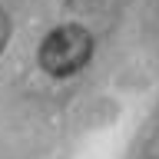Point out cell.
<instances>
[{
	"label": "cell",
	"instance_id": "obj_1",
	"mask_svg": "<svg viewBox=\"0 0 159 159\" xmlns=\"http://www.w3.org/2000/svg\"><path fill=\"white\" fill-rule=\"evenodd\" d=\"M93 50H96V40L86 27L80 23H63V27L50 30L43 43L37 50V63L40 70L53 80H66L76 76L80 70L93 60Z\"/></svg>",
	"mask_w": 159,
	"mask_h": 159
},
{
	"label": "cell",
	"instance_id": "obj_2",
	"mask_svg": "<svg viewBox=\"0 0 159 159\" xmlns=\"http://www.w3.org/2000/svg\"><path fill=\"white\" fill-rule=\"evenodd\" d=\"M10 17H7V10L0 7V53H3V50H7V40H10Z\"/></svg>",
	"mask_w": 159,
	"mask_h": 159
}]
</instances>
